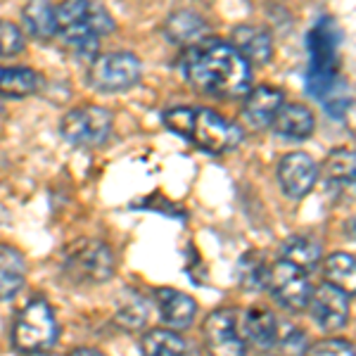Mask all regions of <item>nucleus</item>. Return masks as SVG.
Listing matches in <instances>:
<instances>
[{"label": "nucleus", "instance_id": "11", "mask_svg": "<svg viewBox=\"0 0 356 356\" xmlns=\"http://www.w3.org/2000/svg\"><path fill=\"white\" fill-rule=\"evenodd\" d=\"M275 176H278L280 191L285 193V197L304 200L314 191L316 181L321 176V169L312 154L297 150V152H288L280 159Z\"/></svg>", "mask_w": 356, "mask_h": 356}, {"label": "nucleus", "instance_id": "16", "mask_svg": "<svg viewBox=\"0 0 356 356\" xmlns=\"http://www.w3.org/2000/svg\"><path fill=\"white\" fill-rule=\"evenodd\" d=\"M273 134L283 140H309L316 131V117L314 112L309 110L302 102H290V105H283L275 114V119L271 122Z\"/></svg>", "mask_w": 356, "mask_h": 356}, {"label": "nucleus", "instance_id": "21", "mask_svg": "<svg viewBox=\"0 0 356 356\" xmlns=\"http://www.w3.org/2000/svg\"><path fill=\"white\" fill-rule=\"evenodd\" d=\"M43 86V76L31 67H0V97L36 95Z\"/></svg>", "mask_w": 356, "mask_h": 356}, {"label": "nucleus", "instance_id": "2", "mask_svg": "<svg viewBox=\"0 0 356 356\" xmlns=\"http://www.w3.org/2000/svg\"><path fill=\"white\" fill-rule=\"evenodd\" d=\"M162 122L171 134L209 154L231 152L243 143V129L209 107H171L162 114Z\"/></svg>", "mask_w": 356, "mask_h": 356}, {"label": "nucleus", "instance_id": "14", "mask_svg": "<svg viewBox=\"0 0 356 356\" xmlns=\"http://www.w3.org/2000/svg\"><path fill=\"white\" fill-rule=\"evenodd\" d=\"M238 55L243 57L247 65H268L273 60V36L268 29L259 24H238L231 33V41Z\"/></svg>", "mask_w": 356, "mask_h": 356}, {"label": "nucleus", "instance_id": "1", "mask_svg": "<svg viewBox=\"0 0 356 356\" xmlns=\"http://www.w3.org/2000/svg\"><path fill=\"white\" fill-rule=\"evenodd\" d=\"M181 72L191 88L219 100L243 97L252 88V67L219 36H204L188 45L181 57Z\"/></svg>", "mask_w": 356, "mask_h": 356}, {"label": "nucleus", "instance_id": "26", "mask_svg": "<svg viewBox=\"0 0 356 356\" xmlns=\"http://www.w3.org/2000/svg\"><path fill=\"white\" fill-rule=\"evenodd\" d=\"M266 271L268 264L259 252H247V254H243V259L238 261L235 278H238V285L245 292H259L266 285Z\"/></svg>", "mask_w": 356, "mask_h": 356}, {"label": "nucleus", "instance_id": "9", "mask_svg": "<svg viewBox=\"0 0 356 356\" xmlns=\"http://www.w3.org/2000/svg\"><path fill=\"white\" fill-rule=\"evenodd\" d=\"M204 349L209 356H245L247 344L238 330V312L223 307L211 312L202 325Z\"/></svg>", "mask_w": 356, "mask_h": 356}, {"label": "nucleus", "instance_id": "8", "mask_svg": "<svg viewBox=\"0 0 356 356\" xmlns=\"http://www.w3.org/2000/svg\"><path fill=\"white\" fill-rule=\"evenodd\" d=\"M264 290L271 292V297L283 309H288L292 314H300L309 307L314 285L304 271L295 268L288 261L278 259V261L268 264L266 285H264Z\"/></svg>", "mask_w": 356, "mask_h": 356}, {"label": "nucleus", "instance_id": "10", "mask_svg": "<svg viewBox=\"0 0 356 356\" xmlns=\"http://www.w3.org/2000/svg\"><path fill=\"white\" fill-rule=\"evenodd\" d=\"M349 304H352V295L332 288L328 283H321L318 288H314L312 300H309V314H312L314 325L321 332H340L347 328L349 323Z\"/></svg>", "mask_w": 356, "mask_h": 356}, {"label": "nucleus", "instance_id": "3", "mask_svg": "<svg viewBox=\"0 0 356 356\" xmlns=\"http://www.w3.org/2000/svg\"><path fill=\"white\" fill-rule=\"evenodd\" d=\"M114 31V17L100 3H72L57 5V38L76 55L97 57L100 38Z\"/></svg>", "mask_w": 356, "mask_h": 356}, {"label": "nucleus", "instance_id": "24", "mask_svg": "<svg viewBox=\"0 0 356 356\" xmlns=\"http://www.w3.org/2000/svg\"><path fill=\"white\" fill-rule=\"evenodd\" d=\"M22 17H24L26 31L33 38H38V41L57 38V5L36 0V3H29L22 10Z\"/></svg>", "mask_w": 356, "mask_h": 356}, {"label": "nucleus", "instance_id": "25", "mask_svg": "<svg viewBox=\"0 0 356 356\" xmlns=\"http://www.w3.org/2000/svg\"><path fill=\"white\" fill-rule=\"evenodd\" d=\"M354 152L349 147H335L323 162V176L335 188H352L354 186Z\"/></svg>", "mask_w": 356, "mask_h": 356}, {"label": "nucleus", "instance_id": "28", "mask_svg": "<svg viewBox=\"0 0 356 356\" xmlns=\"http://www.w3.org/2000/svg\"><path fill=\"white\" fill-rule=\"evenodd\" d=\"M24 33L22 29L8 19H0V57L19 55L24 50Z\"/></svg>", "mask_w": 356, "mask_h": 356}, {"label": "nucleus", "instance_id": "17", "mask_svg": "<svg viewBox=\"0 0 356 356\" xmlns=\"http://www.w3.org/2000/svg\"><path fill=\"white\" fill-rule=\"evenodd\" d=\"M164 36L169 38V43L176 45H193L202 41L207 36V22L204 17L195 10H176L166 17L164 22Z\"/></svg>", "mask_w": 356, "mask_h": 356}, {"label": "nucleus", "instance_id": "5", "mask_svg": "<svg viewBox=\"0 0 356 356\" xmlns=\"http://www.w3.org/2000/svg\"><path fill=\"white\" fill-rule=\"evenodd\" d=\"M60 337L55 312L45 300H31L17 314L13 323V344L22 354H45Z\"/></svg>", "mask_w": 356, "mask_h": 356}, {"label": "nucleus", "instance_id": "12", "mask_svg": "<svg viewBox=\"0 0 356 356\" xmlns=\"http://www.w3.org/2000/svg\"><path fill=\"white\" fill-rule=\"evenodd\" d=\"M238 330L243 335L245 344H252L259 352H268L280 340L278 318L266 307H247L243 314H238Z\"/></svg>", "mask_w": 356, "mask_h": 356}, {"label": "nucleus", "instance_id": "30", "mask_svg": "<svg viewBox=\"0 0 356 356\" xmlns=\"http://www.w3.org/2000/svg\"><path fill=\"white\" fill-rule=\"evenodd\" d=\"M5 119H8V112H5V105H3V100H0V134H3Z\"/></svg>", "mask_w": 356, "mask_h": 356}, {"label": "nucleus", "instance_id": "23", "mask_svg": "<svg viewBox=\"0 0 356 356\" xmlns=\"http://www.w3.org/2000/svg\"><path fill=\"white\" fill-rule=\"evenodd\" d=\"M138 347L143 356H188L186 337L169 328H152L143 332Z\"/></svg>", "mask_w": 356, "mask_h": 356}, {"label": "nucleus", "instance_id": "20", "mask_svg": "<svg viewBox=\"0 0 356 356\" xmlns=\"http://www.w3.org/2000/svg\"><path fill=\"white\" fill-rule=\"evenodd\" d=\"M280 259L312 275L321 264V243L312 235H292L280 245Z\"/></svg>", "mask_w": 356, "mask_h": 356}, {"label": "nucleus", "instance_id": "19", "mask_svg": "<svg viewBox=\"0 0 356 356\" xmlns=\"http://www.w3.org/2000/svg\"><path fill=\"white\" fill-rule=\"evenodd\" d=\"M147 318H150L147 300L138 290L126 288L117 297V307H114V321L119 323V328L126 332H138L147 325Z\"/></svg>", "mask_w": 356, "mask_h": 356}, {"label": "nucleus", "instance_id": "4", "mask_svg": "<svg viewBox=\"0 0 356 356\" xmlns=\"http://www.w3.org/2000/svg\"><path fill=\"white\" fill-rule=\"evenodd\" d=\"M112 247L95 238H79L62 252V273L74 285H102L114 275Z\"/></svg>", "mask_w": 356, "mask_h": 356}, {"label": "nucleus", "instance_id": "13", "mask_svg": "<svg viewBox=\"0 0 356 356\" xmlns=\"http://www.w3.org/2000/svg\"><path fill=\"white\" fill-rule=\"evenodd\" d=\"M154 304H157L159 318L169 325V330H188L197 316V302L188 292L176 288H157L154 290Z\"/></svg>", "mask_w": 356, "mask_h": 356}, {"label": "nucleus", "instance_id": "29", "mask_svg": "<svg viewBox=\"0 0 356 356\" xmlns=\"http://www.w3.org/2000/svg\"><path fill=\"white\" fill-rule=\"evenodd\" d=\"M67 356H107V354L100 352V349H95V347H76V349H72Z\"/></svg>", "mask_w": 356, "mask_h": 356}, {"label": "nucleus", "instance_id": "27", "mask_svg": "<svg viewBox=\"0 0 356 356\" xmlns=\"http://www.w3.org/2000/svg\"><path fill=\"white\" fill-rule=\"evenodd\" d=\"M304 356H356L354 344L344 337H325L304 349Z\"/></svg>", "mask_w": 356, "mask_h": 356}, {"label": "nucleus", "instance_id": "15", "mask_svg": "<svg viewBox=\"0 0 356 356\" xmlns=\"http://www.w3.org/2000/svg\"><path fill=\"white\" fill-rule=\"evenodd\" d=\"M285 105V95L275 86H257L250 88L243 102V117L252 129H268L280 107Z\"/></svg>", "mask_w": 356, "mask_h": 356}, {"label": "nucleus", "instance_id": "6", "mask_svg": "<svg viewBox=\"0 0 356 356\" xmlns=\"http://www.w3.org/2000/svg\"><path fill=\"white\" fill-rule=\"evenodd\" d=\"M143 62L138 55L126 53V50H114V53H102L93 57L88 69L90 88L100 93H122L140 81Z\"/></svg>", "mask_w": 356, "mask_h": 356}, {"label": "nucleus", "instance_id": "18", "mask_svg": "<svg viewBox=\"0 0 356 356\" xmlns=\"http://www.w3.org/2000/svg\"><path fill=\"white\" fill-rule=\"evenodd\" d=\"M26 283V259L13 245L0 243V302L13 300Z\"/></svg>", "mask_w": 356, "mask_h": 356}, {"label": "nucleus", "instance_id": "31", "mask_svg": "<svg viewBox=\"0 0 356 356\" xmlns=\"http://www.w3.org/2000/svg\"><path fill=\"white\" fill-rule=\"evenodd\" d=\"M29 356H50L48 352H45V354H29Z\"/></svg>", "mask_w": 356, "mask_h": 356}, {"label": "nucleus", "instance_id": "22", "mask_svg": "<svg viewBox=\"0 0 356 356\" xmlns=\"http://www.w3.org/2000/svg\"><path fill=\"white\" fill-rule=\"evenodd\" d=\"M321 271H323V283L332 285V288L354 295L356 290V259L349 252H332L328 259L321 264Z\"/></svg>", "mask_w": 356, "mask_h": 356}, {"label": "nucleus", "instance_id": "7", "mask_svg": "<svg viewBox=\"0 0 356 356\" xmlns=\"http://www.w3.org/2000/svg\"><path fill=\"white\" fill-rule=\"evenodd\" d=\"M114 117L102 105H79L69 110L60 122V134L76 147H97L110 138Z\"/></svg>", "mask_w": 356, "mask_h": 356}]
</instances>
